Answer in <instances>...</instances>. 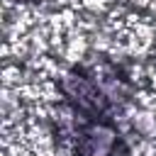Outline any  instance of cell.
I'll return each instance as SVG.
<instances>
[{"mask_svg":"<svg viewBox=\"0 0 156 156\" xmlns=\"http://www.w3.org/2000/svg\"><path fill=\"white\" fill-rule=\"evenodd\" d=\"M71 146L73 156H117L122 136L112 119H80Z\"/></svg>","mask_w":156,"mask_h":156,"instance_id":"6da1fadb","label":"cell"},{"mask_svg":"<svg viewBox=\"0 0 156 156\" xmlns=\"http://www.w3.org/2000/svg\"><path fill=\"white\" fill-rule=\"evenodd\" d=\"M17 5H39V2H44V0H15Z\"/></svg>","mask_w":156,"mask_h":156,"instance_id":"7a4b0ae2","label":"cell"}]
</instances>
